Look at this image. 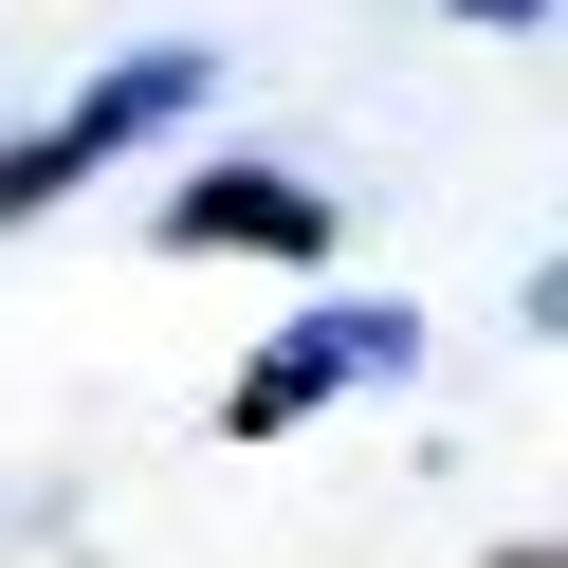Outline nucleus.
Here are the masks:
<instances>
[{"instance_id": "f257e3e1", "label": "nucleus", "mask_w": 568, "mask_h": 568, "mask_svg": "<svg viewBox=\"0 0 568 568\" xmlns=\"http://www.w3.org/2000/svg\"><path fill=\"white\" fill-rule=\"evenodd\" d=\"M202 92H221V55H184V38H165V55H111L74 111H38L19 148H0V239H19V221H55L74 184H111V165L148 148V129H184Z\"/></svg>"}, {"instance_id": "f03ea898", "label": "nucleus", "mask_w": 568, "mask_h": 568, "mask_svg": "<svg viewBox=\"0 0 568 568\" xmlns=\"http://www.w3.org/2000/svg\"><path fill=\"white\" fill-rule=\"evenodd\" d=\"M422 367V312H385V294H331V312H294V331L257 348V367L221 385V440H294L312 404H367V385H404Z\"/></svg>"}, {"instance_id": "7ed1b4c3", "label": "nucleus", "mask_w": 568, "mask_h": 568, "mask_svg": "<svg viewBox=\"0 0 568 568\" xmlns=\"http://www.w3.org/2000/svg\"><path fill=\"white\" fill-rule=\"evenodd\" d=\"M165 257H331V202L294 184V165H202V184H165Z\"/></svg>"}, {"instance_id": "20e7f679", "label": "nucleus", "mask_w": 568, "mask_h": 568, "mask_svg": "<svg viewBox=\"0 0 568 568\" xmlns=\"http://www.w3.org/2000/svg\"><path fill=\"white\" fill-rule=\"evenodd\" d=\"M440 19H477V38H531V19H550V0H440Z\"/></svg>"}, {"instance_id": "39448f33", "label": "nucleus", "mask_w": 568, "mask_h": 568, "mask_svg": "<svg viewBox=\"0 0 568 568\" xmlns=\"http://www.w3.org/2000/svg\"><path fill=\"white\" fill-rule=\"evenodd\" d=\"M495 568H568V550H495Z\"/></svg>"}]
</instances>
